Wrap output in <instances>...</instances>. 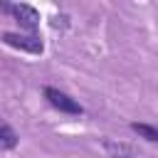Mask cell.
Returning a JSON list of instances; mask_svg holds the SVG:
<instances>
[{"label":"cell","instance_id":"cell-1","mask_svg":"<svg viewBox=\"0 0 158 158\" xmlns=\"http://www.w3.org/2000/svg\"><path fill=\"white\" fill-rule=\"evenodd\" d=\"M0 40H2L5 44L15 47V49H22V52H30V54H42V49H44L42 40H40V37H35V35H17V32H2V35H0Z\"/></svg>","mask_w":158,"mask_h":158},{"label":"cell","instance_id":"cell-2","mask_svg":"<svg viewBox=\"0 0 158 158\" xmlns=\"http://www.w3.org/2000/svg\"><path fill=\"white\" fill-rule=\"evenodd\" d=\"M44 99H47L54 109H59V111H64V114H81V111H84L69 94H64V91H59V89H54V86H44Z\"/></svg>","mask_w":158,"mask_h":158},{"label":"cell","instance_id":"cell-3","mask_svg":"<svg viewBox=\"0 0 158 158\" xmlns=\"http://www.w3.org/2000/svg\"><path fill=\"white\" fill-rule=\"evenodd\" d=\"M10 12H12L15 20H17L25 30H30V32H35V30L40 27V12H37L32 5H25V2H20V5H10Z\"/></svg>","mask_w":158,"mask_h":158},{"label":"cell","instance_id":"cell-4","mask_svg":"<svg viewBox=\"0 0 158 158\" xmlns=\"http://www.w3.org/2000/svg\"><path fill=\"white\" fill-rule=\"evenodd\" d=\"M15 146H17V133L12 131V126H10L5 118H0V148L10 151V148H15Z\"/></svg>","mask_w":158,"mask_h":158},{"label":"cell","instance_id":"cell-5","mask_svg":"<svg viewBox=\"0 0 158 158\" xmlns=\"http://www.w3.org/2000/svg\"><path fill=\"white\" fill-rule=\"evenodd\" d=\"M131 128L138 136H143L146 141H156L158 143V126H151V123H131Z\"/></svg>","mask_w":158,"mask_h":158},{"label":"cell","instance_id":"cell-6","mask_svg":"<svg viewBox=\"0 0 158 158\" xmlns=\"http://www.w3.org/2000/svg\"><path fill=\"white\" fill-rule=\"evenodd\" d=\"M114 158H131V156H114Z\"/></svg>","mask_w":158,"mask_h":158}]
</instances>
